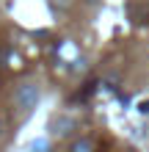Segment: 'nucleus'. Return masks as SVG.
<instances>
[{"label": "nucleus", "mask_w": 149, "mask_h": 152, "mask_svg": "<svg viewBox=\"0 0 149 152\" xmlns=\"http://www.w3.org/2000/svg\"><path fill=\"white\" fill-rule=\"evenodd\" d=\"M69 152H91V149H97V141H94L91 136H83V138H75V141H69Z\"/></svg>", "instance_id": "obj_3"}, {"label": "nucleus", "mask_w": 149, "mask_h": 152, "mask_svg": "<svg viewBox=\"0 0 149 152\" xmlns=\"http://www.w3.org/2000/svg\"><path fill=\"white\" fill-rule=\"evenodd\" d=\"M3 136H6V122L0 119V138H3Z\"/></svg>", "instance_id": "obj_4"}, {"label": "nucleus", "mask_w": 149, "mask_h": 152, "mask_svg": "<svg viewBox=\"0 0 149 152\" xmlns=\"http://www.w3.org/2000/svg\"><path fill=\"white\" fill-rule=\"evenodd\" d=\"M39 100H41V88L33 80H22L11 94V105H14V111L20 116H31L39 108Z\"/></svg>", "instance_id": "obj_1"}, {"label": "nucleus", "mask_w": 149, "mask_h": 152, "mask_svg": "<svg viewBox=\"0 0 149 152\" xmlns=\"http://www.w3.org/2000/svg\"><path fill=\"white\" fill-rule=\"evenodd\" d=\"M72 130H75V119H69V116H55L50 122V136L52 138H69Z\"/></svg>", "instance_id": "obj_2"}]
</instances>
